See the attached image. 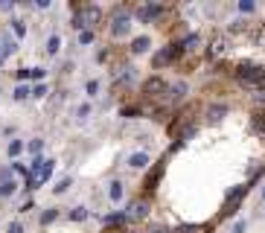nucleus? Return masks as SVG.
Instances as JSON below:
<instances>
[{
    "instance_id": "nucleus-9",
    "label": "nucleus",
    "mask_w": 265,
    "mask_h": 233,
    "mask_svg": "<svg viewBox=\"0 0 265 233\" xmlns=\"http://www.w3.org/2000/svg\"><path fill=\"white\" fill-rule=\"evenodd\" d=\"M125 163H128V169H146V166H149V163H152V155H149V152H143V149H140V152H131V155H128V161H125Z\"/></svg>"
},
{
    "instance_id": "nucleus-11",
    "label": "nucleus",
    "mask_w": 265,
    "mask_h": 233,
    "mask_svg": "<svg viewBox=\"0 0 265 233\" xmlns=\"http://www.w3.org/2000/svg\"><path fill=\"white\" fill-rule=\"evenodd\" d=\"M128 219H149V201L146 198H140L137 204H128Z\"/></svg>"
},
{
    "instance_id": "nucleus-32",
    "label": "nucleus",
    "mask_w": 265,
    "mask_h": 233,
    "mask_svg": "<svg viewBox=\"0 0 265 233\" xmlns=\"http://www.w3.org/2000/svg\"><path fill=\"white\" fill-rule=\"evenodd\" d=\"M44 76H47V70H44V67H32V82H41Z\"/></svg>"
},
{
    "instance_id": "nucleus-28",
    "label": "nucleus",
    "mask_w": 265,
    "mask_h": 233,
    "mask_svg": "<svg viewBox=\"0 0 265 233\" xmlns=\"http://www.w3.org/2000/svg\"><path fill=\"white\" fill-rule=\"evenodd\" d=\"M239 12H242V15H251V12H257V3H254V0H242V3H239Z\"/></svg>"
},
{
    "instance_id": "nucleus-39",
    "label": "nucleus",
    "mask_w": 265,
    "mask_h": 233,
    "mask_svg": "<svg viewBox=\"0 0 265 233\" xmlns=\"http://www.w3.org/2000/svg\"><path fill=\"white\" fill-rule=\"evenodd\" d=\"M263 201H265V187H263Z\"/></svg>"
},
{
    "instance_id": "nucleus-31",
    "label": "nucleus",
    "mask_w": 265,
    "mask_h": 233,
    "mask_svg": "<svg viewBox=\"0 0 265 233\" xmlns=\"http://www.w3.org/2000/svg\"><path fill=\"white\" fill-rule=\"evenodd\" d=\"M230 233H248V222H245V219L233 222V231H230Z\"/></svg>"
},
{
    "instance_id": "nucleus-37",
    "label": "nucleus",
    "mask_w": 265,
    "mask_h": 233,
    "mask_svg": "<svg viewBox=\"0 0 265 233\" xmlns=\"http://www.w3.org/2000/svg\"><path fill=\"white\" fill-rule=\"evenodd\" d=\"M3 61H6V58H3V53H0V67H3Z\"/></svg>"
},
{
    "instance_id": "nucleus-34",
    "label": "nucleus",
    "mask_w": 265,
    "mask_h": 233,
    "mask_svg": "<svg viewBox=\"0 0 265 233\" xmlns=\"http://www.w3.org/2000/svg\"><path fill=\"white\" fill-rule=\"evenodd\" d=\"M149 233H172V231H169V228H163V225H158V222H155V225H152V228H149Z\"/></svg>"
},
{
    "instance_id": "nucleus-4",
    "label": "nucleus",
    "mask_w": 265,
    "mask_h": 233,
    "mask_svg": "<svg viewBox=\"0 0 265 233\" xmlns=\"http://www.w3.org/2000/svg\"><path fill=\"white\" fill-rule=\"evenodd\" d=\"M163 15H166V6H160V3H143V6H137V9H134V18H137L140 23L160 20Z\"/></svg>"
},
{
    "instance_id": "nucleus-12",
    "label": "nucleus",
    "mask_w": 265,
    "mask_h": 233,
    "mask_svg": "<svg viewBox=\"0 0 265 233\" xmlns=\"http://www.w3.org/2000/svg\"><path fill=\"white\" fill-rule=\"evenodd\" d=\"M178 44H181V50H184V53H193V50H198V47L204 44V38H201L198 32H190V35H187L184 41H178Z\"/></svg>"
},
{
    "instance_id": "nucleus-5",
    "label": "nucleus",
    "mask_w": 265,
    "mask_h": 233,
    "mask_svg": "<svg viewBox=\"0 0 265 233\" xmlns=\"http://www.w3.org/2000/svg\"><path fill=\"white\" fill-rule=\"evenodd\" d=\"M181 53H184V50H181V44H166V47H163V50H160V53L152 58V67H155V70H160V67L172 64V61H175Z\"/></svg>"
},
{
    "instance_id": "nucleus-21",
    "label": "nucleus",
    "mask_w": 265,
    "mask_h": 233,
    "mask_svg": "<svg viewBox=\"0 0 265 233\" xmlns=\"http://www.w3.org/2000/svg\"><path fill=\"white\" fill-rule=\"evenodd\" d=\"M12 23V32H15V41L18 38H26V23L20 20V18H15V20H9Z\"/></svg>"
},
{
    "instance_id": "nucleus-16",
    "label": "nucleus",
    "mask_w": 265,
    "mask_h": 233,
    "mask_svg": "<svg viewBox=\"0 0 265 233\" xmlns=\"http://www.w3.org/2000/svg\"><path fill=\"white\" fill-rule=\"evenodd\" d=\"M58 216H61V213H58V207H47V210L41 213V219H38V222H41V228H47V225H53Z\"/></svg>"
},
{
    "instance_id": "nucleus-24",
    "label": "nucleus",
    "mask_w": 265,
    "mask_h": 233,
    "mask_svg": "<svg viewBox=\"0 0 265 233\" xmlns=\"http://www.w3.org/2000/svg\"><path fill=\"white\" fill-rule=\"evenodd\" d=\"M207 231H210L207 225H178L175 233H207Z\"/></svg>"
},
{
    "instance_id": "nucleus-29",
    "label": "nucleus",
    "mask_w": 265,
    "mask_h": 233,
    "mask_svg": "<svg viewBox=\"0 0 265 233\" xmlns=\"http://www.w3.org/2000/svg\"><path fill=\"white\" fill-rule=\"evenodd\" d=\"M90 111H93V108H90L88 102H85V105H79V108H76V120H88V117H90Z\"/></svg>"
},
{
    "instance_id": "nucleus-8",
    "label": "nucleus",
    "mask_w": 265,
    "mask_h": 233,
    "mask_svg": "<svg viewBox=\"0 0 265 233\" xmlns=\"http://www.w3.org/2000/svg\"><path fill=\"white\" fill-rule=\"evenodd\" d=\"M128 222H131V219H128V213H125V210L102 216V225H105V228H120V231H125V225H128Z\"/></svg>"
},
{
    "instance_id": "nucleus-18",
    "label": "nucleus",
    "mask_w": 265,
    "mask_h": 233,
    "mask_svg": "<svg viewBox=\"0 0 265 233\" xmlns=\"http://www.w3.org/2000/svg\"><path fill=\"white\" fill-rule=\"evenodd\" d=\"M58 50H61V35H50L47 38V55H58Z\"/></svg>"
},
{
    "instance_id": "nucleus-38",
    "label": "nucleus",
    "mask_w": 265,
    "mask_h": 233,
    "mask_svg": "<svg viewBox=\"0 0 265 233\" xmlns=\"http://www.w3.org/2000/svg\"><path fill=\"white\" fill-rule=\"evenodd\" d=\"M120 233H140V231H120Z\"/></svg>"
},
{
    "instance_id": "nucleus-14",
    "label": "nucleus",
    "mask_w": 265,
    "mask_h": 233,
    "mask_svg": "<svg viewBox=\"0 0 265 233\" xmlns=\"http://www.w3.org/2000/svg\"><path fill=\"white\" fill-rule=\"evenodd\" d=\"M23 149H26V143H23V140H18V137H12V140H9V146H6V155H9V158H20V155H23Z\"/></svg>"
},
{
    "instance_id": "nucleus-13",
    "label": "nucleus",
    "mask_w": 265,
    "mask_h": 233,
    "mask_svg": "<svg viewBox=\"0 0 265 233\" xmlns=\"http://www.w3.org/2000/svg\"><path fill=\"white\" fill-rule=\"evenodd\" d=\"M228 117V105L225 102H213L210 108H207V120L210 123H219V120H225Z\"/></svg>"
},
{
    "instance_id": "nucleus-25",
    "label": "nucleus",
    "mask_w": 265,
    "mask_h": 233,
    "mask_svg": "<svg viewBox=\"0 0 265 233\" xmlns=\"http://www.w3.org/2000/svg\"><path fill=\"white\" fill-rule=\"evenodd\" d=\"M96 41V29H85V32H79V47H88V44H93Z\"/></svg>"
},
{
    "instance_id": "nucleus-1",
    "label": "nucleus",
    "mask_w": 265,
    "mask_h": 233,
    "mask_svg": "<svg viewBox=\"0 0 265 233\" xmlns=\"http://www.w3.org/2000/svg\"><path fill=\"white\" fill-rule=\"evenodd\" d=\"M131 20H134V9H128V6H114V12H111V20H108V32H111V38H128V32H131Z\"/></svg>"
},
{
    "instance_id": "nucleus-20",
    "label": "nucleus",
    "mask_w": 265,
    "mask_h": 233,
    "mask_svg": "<svg viewBox=\"0 0 265 233\" xmlns=\"http://www.w3.org/2000/svg\"><path fill=\"white\" fill-rule=\"evenodd\" d=\"M15 50H18V41L6 35V38H3V44H0V53H3V58H9V55H12Z\"/></svg>"
},
{
    "instance_id": "nucleus-2",
    "label": "nucleus",
    "mask_w": 265,
    "mask_h": 233,
    "mask_svg": "<svg viewBox=\"0 0 265 233\" xmlns=\"http://www.w3.org/2000/svg\"><path fill=\"white\" fill-rule=\"evenodd\" d=\"M236 76H239V82L248 85V88H265V70L257 67V64H242V67L236 70Z\"/></svg>"
},
{
    "instance_id": "nucleus-36",
    "label": "nucleus",
    "mask_w": 265,
    "mask_h": 233,
    "mask_svg": "<svg viewBox=\"0 0 265 233\" xmlns=\"http://www.w3.org/2000/svg\"><path fill=\"white\" fill-rule=\"evenodd\" d=\"M15 9V3H0V12H12Z\"/></svg>"
},
{
    "instance_id": "nucleus-15",
    "label": "nucleus",
    "mask_w": 265,
    "mask_h": 233,
    "mask_svg": "<svg viewBox=\"0 0 265 233\" xmlns=\"http://www.w3.org/2000/svg\"><path fill=\"white\" fill-rule=\"evenodd\" d=\"M32 96V88L29 85H15V90H12V99L15 102H26Z\"/></svg>"
},
{
    "instance_id": "nucleus-27",
    "label": "nucleus",
    "mask_w": 265,
    "mask_h": 233,
    "mask_svg": "<svg viewBox=\"0 0 265 233\" xmlns=\"http://www.w3.org/2000/svg\"><path fill=\"white\" fill-rule=\"evenodd\" d=\"M50 93V88L44 85V82H38V85H32V99H44Z\"/></svg>"
},
{
    "instance_id": "nucleus-10",
    "label": "nucleus",
    "mask_w": 265,
    "mask_h": 233,
    "mask_svg": "<svg viewBox=\"0 0 265 233\" xmlns=\"http://www.w3.org/2000/svg\"><path fill=\"white\" fill-rule=\"evenodd\" d=\"M108 198H111L114 204H123V198H125V184H123L120 178H114V181L108 184Z\"/></svg>"
},
{
    "instance_id": "nucleus-19",
    "label": "nucleus",
    "mask_w": 265,
    "mask_h": 233,
    "mask_svg": "<svg viewBox=\"0 0 265 233\" xmlns=\"http://www.w3.org/2000/svg\"><path fill=\"white\" fill-rule=\"evenodd\" d=\"M26 152H29L32 158H41V152H44V140H41V137H32V140L26 143Z\"/></svg>"
},
{
    "instance_id": "nucleus-33",
    "label": "nucleus",
    "mask_w": 265,
    "mask_h": 233,
    "mask_svg": "<svg viewBox=\"0 0 265 233\" xmlns=\"http://www.w3.org/2000/svg\"><path fill=\"white\" fill-rule=\"evenodd\" d=\"M12 175H15L12 166H3V169H0V181H12Z\"/></svg>"
},
{
    "instance_id": "nucleus-7",
    "label": "nucleus",
    "mask_w": 265,
    "mask_h": 233,
    "mask_svg": "<svg viewBox=\"0 0 265 233\" xmlns=\"http://www.w3.org/2000/svg\"><path fill=\"white\" fill-rule=\"evenodd\" d=\"M149 47H152V35H137V38L128 41V53L131 55H143V53H149Z\"/></svg>"
},
{
    "instance_id": "nucleus-22",
    "label": "nucleus",
    "mask_w": 265,
    "mask_h": 233,
    "mask_svg": "<svg viewBox=\"0 0 265 233\" xmlns=\"http://www.w3.org/2000/svg\"><path fill=\"white\" fill-rule=\"evenodd\" d=\"M70 187H73V178L67 175V178H61V181H58V184L53 187V196H64V193H67Z\"/></svg>"
},
{
    "instance_id": "nucleus-23",
    "label": "nucleus",
    "mask_w": 265,
    "mask_h": 233,
    "mask_svg": "<svg viewBox=\"0 0 265 233\" xmlns=\"http://www.w3.org/2000/svg\"><path fill=\"white\" fill-rule=\"evenodd\" d=\"M67 216H70V222H85V219H88L90 213H88V207H82V204H79V207H73V210H70Z\"/></svg>"
},
{
    "instance_id": "nucleus-35",
    "label": "nucleus",
    "mask_w": 265,
    "mask_h": 233,
    "mask_svg": "<svg viewBox=\"0 0 265 233\" xmlns=\"http://www.w3.org/2000/svg\"><path fill=\"white\" fill-rule=\"evenodd\" d=\"M61 73H73V61H64L61 64Z\"/></svg>"
},
{
    "instance_id": "nucleus-6",
    "label": "nucleus",
    "mask_w": 265,
    "mask_h": 233,
    "mask_svg": "<svg viewBox=\"0 0 265 233\" xmlns=\"http://www.w3.org/2000/svg\"><path fill=\"white\" fill-rule=\"evenodd\" d=\"M166 90H169V85H166L160 76H152V79H146V85H143L146 99H166Z\"/></svg>"
},
{
    "instance_id": "nucleus-30",
    "label": "nucleus",
    "mask_w": 265,
    "mask_h": 233,
    "mask_svg": "<svg viewBox=\"0 0 265 233\" xmlns=\"http://www.w3.org/2000/svg\"><path fill=\"white\" fill-rule=\"evenodd\" d=\"M6 233H26V228H23V222H18V219H15V222H9V225H6Z\"/></svg>"
},
{
    "instance_id": "nucleus-3",
    "label": "nucleus",
    "mask_w": 265,
    "mask_h": 233,
    "mask_svg": "<svg viewBox=\"0 0 265 233\" xmlns=\"http://www.w3.org/2000/svg\"><path fill=\"white\" fill-rule=\"evenodd\" d=\"M251 193V187L248 184H239V187H233L228 196H225V207H222V219H228V216H233L236 213V207H239V201L245 198Z\"/></svg>"
},
{
    "instance_id": "nucleus-17",
    "label": "nucleus",
    "mask_w": 265,
    "mask_h": 233,
    "mask_svg": "<svg viewBox=\"0 0 265 233\" xmlns=\"http://www.w3.org/2000/svg\"><path fill=\"white\" fill-rule=\"evenodd\" d=\"M18 193V181L12 178V181H0V198H12Z\"/></svg>"
},
{
    "instance_id": "nucleus-26",
    "label": "nucleus",
    "mask_w": 265,
    "mask_h": 233,
    "mask_svg": "<svg viewBox=\"0 0 265 233\" xmlns=\"http://www.w3.org/2000/svg\"><path fill=\"white\" fill-rule=\"evenodd\" d=\"M99 90H102V82H99V79H90V82L85 85V93H88L90 99H93V96H99Z\"/></svg>"
}]
</instances>
